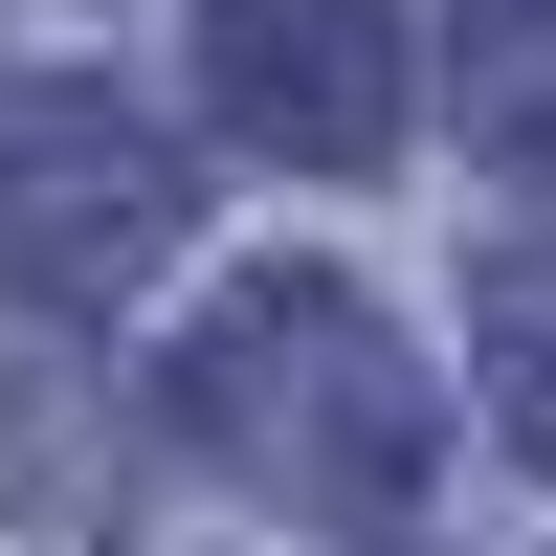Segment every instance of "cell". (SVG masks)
<instances>
[{"instance_id":"2","label":"cell","mask_w":556,"mask_h":556,"mask_svg":"<svg viewBox=\"0 0 556 556\" xmlns=\"http://www.w3.org/2000/svg\"><path fill=\"white\" fill-rule=\"evenodd\" d=\"M201 89L245 156H401V0H201Z\"/></svg>"},{"instance_id":"3","label":"cell","mask_w":556,"mask_h":556,"mask_svg":"<svg viewBox=\"0 0 556 556\" xmlns=\"http://www.w3.org/2000/svg\"><path fill=\"white\" fill-rule=\"evenodd\" d=\"M156 223H178V156L134 112H23V134H0V290L89 312V290L156 267Z\"/></svg>"},{"instance_id":"5","label":"cell","mask_w":556,"mask_h":556,"mask_svg":"<svg viewBox=\"0 0 556 556\" xmlns=\"http://www.w3.org/2000/svg\"><path fill=\"white\" fill-rule=\"evenodd\" d=\"M490 112H513V156H556V45H490Z\"/></svg>"},{"instance_id":"1","label":"cell","mask_w":556,"mask_h":556,"mask_svg":"<svg viewBox=\"0 0 556 556\" xmlns=\"http://www.w3.org/2000/svg\"><path fill=\"white\" fill-rule=\"evenodd\" d=\"M178 424H201L223 468L312 490V513H379V490L424 468V401H401V356H379L356 290H245L201 356H178Z\"/></svg>"},{"instance_id":"4","label":"cell","mask_w":556,"mask_h":556,"mask_svg":"<svg viewBox=\"0 0 556 556\" xmlns=\"http://www.w3.org/2000/svg\"><path fill=\"white\" fill-rule=\"evenodd\" d=\"M490 401H513L534 468H556V267H490Z\"/></svg>"}]
</instances>
